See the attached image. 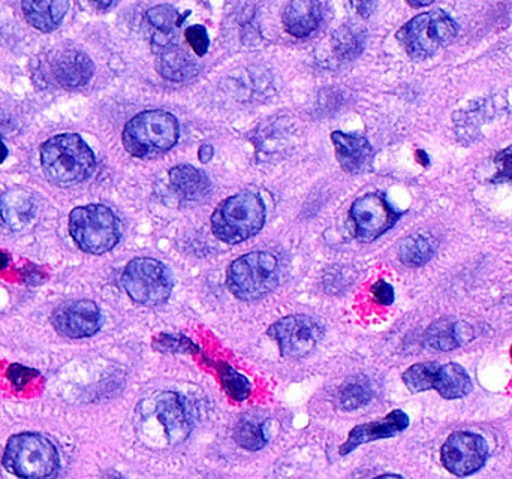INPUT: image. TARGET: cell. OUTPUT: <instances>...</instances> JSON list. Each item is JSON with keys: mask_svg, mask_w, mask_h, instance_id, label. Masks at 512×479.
Listing matches in <instances>:
<instances>
[{"mask_svg": "<svg viewBox=\"0 0 512 479\" xmlns=\"http://www.w3.org/2000/svg\"><path fill=\"white\" fill-rule=\"evenodd\" d=\"M41 165L54 185L74 186L92 176L96 161L92 149L80 135L62 134L42 144Z\"/></svg>", "mask_w": 512, "mask_h": 479, "instance_id": "cell-1", "label": "cell"}, {"mask_svg": "<svg viewBox=\"0 0 512 479\" xmlns=\"http://www.w3.org/2000/svg\"><path fill=\"white\" fill-rule=\"evenodd\" d=\"M176 117L167 111L149 110L137 114L123 129V146L135 158H155L173 149L179 140Z\"/></svg>", "mask_w": 512, "mask_h": 479, "instance_id": "cell-2", "label": "cell"}, {"mask_svg": "<svg viewBox=\"0 0 512 479\" xmlns=\"http://www.w3.org/2000/svg\"><path fill=\"white\" fill-rule=\"evenodd\" d=\"M265 204L255 192H240L225 200L212 216L213 234L228 244L242 243L261 231Z\"/></svg>", "mask_w": 512, "mask_h": 479, "instance_id": "cell-3", "label": "cell"}, {"mask_svg": "<svg viewBox=\"0 0 512 479\" xmlns=\"http://www.w3.org/2000/svg\"><path fill=\"white\" fill-rule=\"evenodd\" d=\"M59 453L50 439L38 433H20L6 444L3 465L23 479H50L59 469Z\"/></svg>", "mask_w": 512, "mask_h": 479, "instance_id": "cell-4", "label": "cell"}, {"mask_svg": "<svg viewBox=\"0 0 512 479\" xmlns=\"http://www.w3.org/2000/svg\"><path fill=\"white\" fill-rule=\"evenodd\" d=\"M69 233L83 252L102 255L119 243L122 230L113 210L102 204L77 207L69 216Z\"/></svg>", "mask_w": 512, "mask_h": 479, "instance_id": "cell-5", "label": "cell"}, {"mask_svg": "<svg viewBox=\"0 0 512 479\" xmlns=\"http://www.w3.org/2000/svg\"><path fill=\"white\" fill-rule=\"evenodd\" d=\"M227 280L230 291L240 300H259L279 285V261L268 252L248 253L231 264Z\"/></svg>", "mask_w": 512, "mask_h": 479, "instance_id": "cell-6", "label": "cell"}, {"mask_svg": "<svg viewBox=\"0 0 512 479\" xmlns=\"http://www.w3.org/2000/svg\"><path fill=\"white\" fill-rule=\"evenodd\" d=\"M457 35V23L445 11L424 12L412 18L397 33L409 56L427 59L450 44Z\"/></svg>", "mask_w": 512, "mask_h": 479, "instance_id": "cell-7", "label": "cell"}, {"mask_svg": "<svg viewBox=\"0 0 512 479\" xmlns=\"http://www.w3.org/2000/svg\"><path fill=\"white\" fill-rule=\"evenodd\" d=\"M126 294L143 306H159L173 292V274L158 259L137 258L126 265L122 276Z\"/></svg>", "mask_w": 512, "mask_h": 479, "instance_id": "cell-8", "label": "cell"}, {"mask_svg": "<svg viewBox=\"0 0 512 479\" xmlns=\"http://www.w3.org/2000/svg\"><path fill=\"white\" fill-rule=\"evenodd\" d=\"M268 336L276 340L283 357L297 360L313 352L324 336V328L312 316L291 315L274 322Z\"/></svg>", "mask_w": 512, "mask_h": 479, "instance_id": "cell-9", "label": "cell"}, {"mask_svg": "<svg viewBox=\"0 0 512 479\" xmlns=\"http://www.w3.org/2000/svg\"><path fill=\"white\" fill-rule=\"evenodd\" d=\"M352 225L355 237L364 243L379 239L397 224L400 213L381 194H367L352 204Z\"/></svg>", "mask_w": 512, "mask_h": 479, "instance_id": "cell-10", "label": "cell"}, {"mask_svg": "<svg viewBox=\"0 0 512 479\" xmlns=\"http://www.w3.org/2000/svg\"><path fill=\"white\" fill-rule=\"evenodd\" d=\"M441 459L450 474L469 477L486 465L489 445L477 433L456 432L442 445Z\"/></svg>", "mask_w": 512, "mask_h": 479, "instance_id": "cell-11", "label": "cell"}, {"mask_svg": "<svg viewBox=\"0 0 512 479\" xmlns=\"http://www.w3.org/2000/svg\"><path fill=\"white\" fill-rule=\"evenodd\" d=\"M44 71L45 78L54 86L77 89L89 83L95 72V65L83 51L65 48L48 54Z\"/></svg>", "mask_w": 512, "mask_h": 479, "instance_id": "cell-12", "label": "cell"}, {"mask_svg": "<svg viewBox=\"0 0 512 479\" xmlns=\"http://www.w3.org/2000/svg\"><path fill=\"white\" fill-rule=\"evenodd\" d=\"M57 333L69 339H84L98 333L102 325L101 310L90 300L62 304L53 313Z\"/></svg>", "mask_w": 512, "mask_h": 479, "instance_id": "cell-13", "label": "cell"}, {"mask_svg": "<svg viewBox=\"0 0 512 479\" xmlns=\"http://www.w3.org/2000/svg\"><path fill=\"white\" fill-rule=\"evenodd\" d=\"M409 426V417L403 411H393L379 421L361 424L355 427L349 433L345 444L340 447V456L352 453L360 445L369 444V442L379 441V439L393 438L399 433L405 432Z\"/></svg>", "mask_w": 512, "mask_h": 479, "instance_id": "cell-14", "label": "cell"}, {"mask_svg": "<svg viewBox=\"0 0 512 479\" xmlns=\"http://www.w3.org/2000/svg\"><path fill=\"white\" fill-rule=\"evenodd\" d=\"M337 161L349 174H361L372 165L373 149L366 138L358 134L336 131L331 134Z\"/></svg>", "mask_w": 512, "mask_h": 479, "instance_id": "cell-15", "label": "cell"}, {"mask_svg": "<svg viewBox=\"0 0 512 479\" xmlns=\"http://www.w3.org/2000/svg\"><path fill=\"white\" fill-rule=\"evenodd\" d=\"M156 411H158L159 420L164 424L170 444H180L188 438L192 430L191 417H189L185 403L179 394L173 393V391L162 393L158 397Z\"/></svg>", "mask_w": 512, "mask_h": 479, "instance_id": "cell-16", "label": "cell"}, {"mask_svg": "<svg viewBox=\"0 0 512 479\" xmlns=\"http://www.w3.org/2000/svg\"><path fill=\"white\" fill-rule=\"evenodd\" d=\"M0 218L12 231H23L36 218L35 197L23 188H12L0 197Z\"/></svg>", "mask_w": 512, "mask_h": 479, "instance_id": "cell-17", "label": "cell"}, {"mask_svg": "<svg viewBox=\"0 0 512 479\" xmlns=\"http://www.w3.org/2000/svg\"><path fill=\"white\" fill-rule=\"evenodd\" d=\"M155 53L156 69L167 80L183 83L197 77L200 72L198 63L189 56L188 51L177 44V41L156 48Z\"/></svg>", "mask_w": 512, "mask_h": 479, "instance_id": "cell-18", "label": "cell"}, {"mask_svg": "<svg viewBox=\"0 0 512 479\" xmlns=\"http://www.w3.org/2000/svg\"><path fill=\"white\" fill-rule=\"evenodd\" d=\"M283 26L295 38L312 35L324 20V3L297 0L286 5L282 15Z\"/></svg>", "mask_w": 512, "mask_h": 479, "instance_id": "cell-19", "label": "cell"}, {"mask_svg": "<svg viewBox=\"0 0 512 479\" xmlns=\"http://www.w3.org/2000/svg\"><path fill=\"white\" fill-rule=\"evenodd\" d=\"M24 17L35 29L41 32H53L62 23L71 3L65 0H27L21 5Z\"/></svg>", "mask_w": 512, "mask_h": 479, "instance_id": "cell-20", "label": "cell"}, {"mask_svg": "<svg viewBox=\"0 0 512 479\" xmlns=\"http://www.w3.org/2000/svg\"><path fill=\"white\" fill-rule=\"evenodd\" d=\"M170 183L177 195L188 201L203 200L210 192V180L192 165H179L170 171Z\"/></svg>", "mask_w": 512, "mask_h": 479, "instance_id": "cell-21", "label": "cell"}, {"mask_svg": "<svg viewBox=\"0 0 512 479\" xmlns=\"http://www.w3.org/2000/svg\"><path fill=\"white\" fill-rule=\"evenodd\" d=\"M444 399H463L472 391V381L468 372L460 364H441L436 376L435 387Z\"/></svg>", "mask_w": 512, "mask_h": 479, "instance_id": "cell-22", "label": "cell"}, {"mask_svg": "<svg viewBox=\"0 0 512 479\" xmlns=\"http://www.w3.org/2000/svg\"><path fill=\"white\" fill-rule=\"evenodd\" d=\"M466 333H472L468 325L453 319H439L427 330L426 342L438 351H453L468 342L469 337H466Z\"/></svg>", "mask_w": 512, "mask_h": 479, "instance_id": "cell-23", "label": "cell"}, {"mask_svg": "<svg viewBox=\"0 0 512 479\" xmlns=\"http://www.w3.org/2000/svg\"><path fill=\"white\" fill-rule=\"evenodd\" d=\"M331 45H333V51L337 59L349 62V60L357 59L363 53L366 36H364L363 30L358 29V27L345 24L333 33Z\"/></svg>", "mask_w": 512, "mask_h": 479, "instance_id": "cell-24", "label": "cell"}, {"mask_svg": "<svg viewBox=\"0 0 512 479\" xmlns=\"http://www.w3.org/2000/svg\"><path fill=\"white\" fill-rule=\"evenodd\" d=\"M435 252L432 240L424 236H411L400 243L399 258L408 267H420L430 261Z\"/></svg>", "mask_w": 512, "mask_h": 479, "instance_id": "cell-25", "label": "cell"}, {"mask_svg": "<svg viewBox=\"0 0 512 479\" xmlns=\"http://www.w3.org/2000/svg\"><path fill=\"white\" fill-rule=\"evenodd\" d=\"M439 366H441L439 363L414 364L403 373V382L412 393H424V391L433 390Z\"/></svg>", "mask_w": 512, "mask_h": 479, "instance_id": "cell-26", "label": "cell"}, {"mask_svg": "<svg viewBox=\"0 0 512 479\" xmlns=\"http://www.w3.org/2000/svg\"><path fill=\"white\" fill-rule=\"evenodd\" d=\"M188 15H180L171 5H158L147 11V20L155 27L156 33H174Z\"/></svg>", "mask_w": 512, "mask_h": 479, "instance_id": "cell-27", "label": "cell"}, {"mask_svg": "<svg viewBox=\"0 0 512 479\" xmlns=\"http://www.w3.org/2000/svg\"><path fill=\"white\" fill-rule=\"evenodd\" d=\"M234 439L240 447L249 451L262 450L267 444L261 424L251 420H242L237 424L234 429Z\"/></svg>", "mask_w": 512, "mask_h": 479, "instance_id": "cell-28", "label": "cell"}, {"mask_svg": "<svg viewBox=\"0 0 512 479\" xmlns=\"http://www.w3.org/2000/svg\"><path fill=\"white\" fill-rule=\"evenodd\" d=\"M372 399V388L367 381H352L340 391V406L345 411H354L367 405Z\"/></svg>", "mask_w": 512, "mask_h": 479, "instance_id": "cell-29", "label": "cell"}, {"mask_svg": "<svg viewBox=\"0 0 512 479\" xmlns=\"http://www.w3.org/2000/svg\"><path fill=\"white\" fill-rule=\"evenodd\" d=\"M219 376H221L222 385H224L225 391L231 399L237 400V402H243L248 399L251 394V384L245 376L240 375L239 372L233 369L227 364L219 366Z\"/></svg>", "mask_w": 512, "mask_h": 479, "instance_id": "cell-30", "label": "cell"}, {"mask_svg": "<svg viewBox=\"0 0 512 479\" xmlns=\"http://www.w3.org/2000/svg\"><path fill=\"white\" fill-rule=\"evenodd\" d=\"M185 38L197 56H206L210 47L209 32H207L206 27L201 26V24H194V26L188 27L185 32Z\"/></svg>", "mask_w": 512, "mask_h": 479, "instance_id": "cell-31", "label": "cell"}, {"mask_svg": "<svg viewBox=\"0 0 512 479\" xmlns=\"http://www.w3.org/2000/svg\"><path fill=\"white\" fill-rule=\"evenodd\" d=\"M159 351L164 352H197L198 348L183 336L177 334H161L159 343H156Z\"/></svg>", "mask_w": 512, "mask_h": 479, "instance_id": "cell-32", "label": "cell"}, {"mask_svg": "<svg viewBox=\"0 0 512 479\" xmlns=\"http://www.w3.org/2000/svg\"><path fill=\"white\" fill-rule=\"evenodd\" d=\"M9 379H11L12 385L17 390H23L35 376H38V372L29 367L20 366V364H12L8 370Z\"/></svg>", "mask_w": 512, "mask_h": 479, "instance_id": "cell-33", "label": "cell"}, {"mask_svg": "<svg viewBox=\"0 0 512 479\" xmlns=\"http://www.w3.org/2000/svg\"><path fill=\"white\" fill-rule=\"evenodd\" d=\"M496 173L495 182H502V180H511L512 182V146L508 149L502 150L495 158Z\"/></svg>", "mask_w": 512, "mask_h": 479, "instance_id": "cell-34", "label": "cell"}, {"mask_svg": "<svg viewBox=\"0 0 512 479\" xmlns=\"http://www.w3.org/2000/svg\"><path fill=\"white\" fill-rule=\"evenodd\" d=\"M373 298L382 306H390L394 301V289L385 280H379L372 286Z\"/></svg>", "mask_w": 512, "mask_h": 479, "instance_id": "cell-35", "label": "cell"}, {"mask_svg": "<svg viewBox=\"0 0 512 479\" xmlns=\"http://www.w3.org/2000/svg\"><path fill=\"white\" fill-rule=\"evenodd\" d=\"M213 155H215V149H213L212 144H203L198 150V159H200L201 164H209Z\"/></svg>", "mask_w": 512, "mask_h": 479, "instance_id": "cell-36", "label": "cell"}, {"mask_svg": "<svg viewBox=\"0 0 512 479\" xmlns=\"http://www.w3.org/2000/svg\"><path fill=\"white\" fill-rule=\"evenodd\" d=\"M355 6H357L358 12L361 15H369L372 9L375 8V3H355Z\"/></svg>", "mask_w": 512, "mask_h": 479, "instance_id": "cell-37", "label": "cell"}, {"mask_svg": "<svg viewBox=\"0 0 512 479\" xmlns=\"http://www.w3.org/2000/svg\"><path fill=\"white\" fill-rule=\"evenodd\" d=\"M6 156H8V147L5 146L2 140H0V164L5 161Z\"/></svg>", "mask_w": 512, "mask_h": 479, "instance_id": "cell-38", "label": "cell"}, {"mask_svg": "<svg viewBox=\"0 0 512 479\" xmlns=\"http://www.w3.org/2000/svg\"><path fill=\"white\" fill-rule=\"evenodd\" d=\"M9 264V256L6 255L5 252H2V250H0V270H3V268L6 267V265Z\"/></svg>", "mask_w": 512, "mask_h": 479, "instance_id": "cell-39", "label": "cell"}, {"mask_svg": "<svg viewBox=\"0 0 512 479\" xmlns=\"http://www.w3.org/2000/svg\"><path fill=\"white\" fill-rule=\"evenodd\" d=\"M418 159H420L421 161V164L423 165H429V158H427V155L426 153L423 152V150H420V152H418Z\"/></svg>", "mask_w": 512, "mask_h": 479, "instance_id": "cell-40", "label": "cell"}, {"mask_svg": "<svg viewBox=\"0 0 512 479\" xmlns=\"http://www.w3.org/2000/svg\"><path fill=\"white\" fill-rule=\"evenodd\" d=\"M96 6H98L99 9H108L110 6H113V2H96Z\"/></svg>", "mask_w": 512, "mask_h": 479, "instance_id": "cell-41", "label": "cell"}, {"mask_svg": "<svg viewBox=\"0 0 512 479\" xmlns=\"http://www.w3.org/2000/svg\"><path fill=\"white\" fill-rule=\"evenodd\" d=\"M375 479H403V478L400 477V475L387 474V475H381V477H378Z\"/></svg>", "mask_w": 512, "mask_h": 479, "instance_id": "cell-42", "label": "cell"}, {"mask_svg": "<svg viewBox=\"0 0 512 479\" xmlns=\"http://www.w3.org/2000/svg\"><path fill=\"white\" fill-rule=\"evenodd\" d=\"M432 2H409V5L415 6V8H420V6L430 5Z\"/></svg>", "mask_w": 512, "mask_h": 479, "instance_id": "cell-43", "label": "cell"}, {"mask_svg": "<svg viewBox=\"0 0 512 479\" xmlns=\"http://www.w3.org/2000/svg\"><path fill=\"white\" fill-rule=\"evenodd\" d=\"M511 357H512V348H511Z\"/></svg>", "mask_w": 512, "mask_h": 479, "instance_id": "cell-44", "label": "cell"}]
</instances>
